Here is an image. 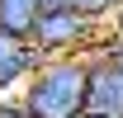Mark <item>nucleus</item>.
Segmentation results:
<instances>
[{"instance_id": "1", "label": "nucleus", "mask_w": 123, "mask_h": 118, "mask_svg": "<svg viewBox=\"0 0 123 118\" xmlns=\"http://www.w3.org/2000/svg\"><path fill=\"white\" fill-rule=\"evenodd\" d=\"M29 118H80L90 99V61L85 57H52L43 61L33 80L19 90Z\"/></svg>"}, {"instance_id": "2", "label": "nucleus", "mask_w": 123, "mask_h": 118, "mask_svg": "<svg viewBox=\"0 0 123 118\" xmlns=\"http://www.w3.org/2000/svg\"><path fill=\"white\" fill-rule=\"evenodd\" d=\"M99 38H104V24H95L80 10H62V14H38L29 43L38 47L43 61H52V57H85Z\"/></svg>"}, {"instance_id": "3", "label": "nucleus", "mask_w": 123, "mask_h": 118, "mask_svg": "<svg viewBox=\"0 0 123 118\" xmlns=\"http://www.w3.org/2000/svg\"><path fill=\"white\" fill-rule=\"evenodd\" d=\"M90 61V99L85 113L95 118H123V38L104 29V38L85 52Z\"/></svg>"}, {"instance_id": "4", "label": "nucleus", "mask_w": 123, "mask_h": 118, "mask_svg": "<svg viewBox=\"0 0 123 118\" xmlns=\"http://www.w3.org/2000/svg\"><path fill=\"white\" fill-rule=\"evenodd\" d=\"M43 66L38 57V47L29 38H10V33H0V94H14L33 80V71Z\"/></svg>"}, {"instance_id": "5", "label": "nucleus", "mask_w": 123, "mask_h": 118, "mask_svg": "<svg viewBox=\"0 0 123 118\" xmlns=\"http://www.w3.org/2000/svg\"><path fill=\"white\" fill-rule=\"evenodd\" d=\"M38 0H0V33L10 38H33V24H38Z\"/></svg>"}, {"instance_id": "6", "label": "nucleus", "mask_w": 123, "mask_h": 118, "mask_svg": "<svg viewBox=\"0 0 123 118\" xmlns=\"http://www.w3.org/2000/svg\"><path fill=\"white\" fill-rule=\"evenodd\" d=\"M118 5H123V0H76V10H80V14H90L95 24H109V14H114Z\"/></svg>"}, {"instance_id": "7", "label": "nucleus", "mask_w": 123, "mask_h": 118, "mask_svg": "<svg viewBox=\"0 0 123 118\" xmlns=\"http://www.w3.org/2000/svg\"><path fill=\"white\" fill-rule=\"evenodd\" d=\"M0 118H29L24 113V99L19 94H0Z\"/></svg>"}, {"instance_id": "8", "label": "nucleus", "mask_w": 123, "mask_h": 118, "mask_svg": "<svg viewBox=\"0 0 123 118\" xmlns=\"http://www.w3.org/2000/svg\"><path fill=\"white\" fill-rule=\"evenodd\" d=\"M43 14H62V10H76V0H38Z\"/></svg>"}, {"instance_id": "9", "label": "nucleus", "mask_w": 123, "mask_h": 118, "mask_svg": "<svg viewBox=\"0 0 123 118\" xmlns=\"http://www.w3.org/2000/svg\"><path fill=\"white\" fill-rule=\"evenodd\" d=\"M104 29L114 33V38H123V5H118V10H114V14H109V24H104Z\"/></svg>"}, {"instance_id": "10", "label": "nucleus", "mask_w": 123, "mask_h": 118, "mask_svg": "<svg viewBox=\"0 0 123 118\" xmlns=\"http://www.w3.org/2000/svg\"><path fill=\"white\" fill-rule=\"evenodd\" d=\"M80 118H95V113H80Z\"/></svg>"}]
</instances>
